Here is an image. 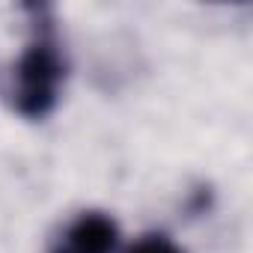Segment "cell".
<instances>
[{"instance_id":"obj_3","label":"cell","mask_w":253,"mask_h":253,"mask_svg":"<svg viewBox=\"0 0 253 253\" xmlns=\"http://www.w3.org/2000/svg\"><path fill=\"white\" fill-rule=\"evenodd\" d=\"M125 253H185L170 235H164V232H146V235H140Z\"/></svg>"},{"instance_id":"obj_2","label":"cell","mask_w":253,"mask_h":253,"mask_svg":"<svg viewBox=\"0 0 253 253\" xmlns=\"http://www.w3.org/2000/svg\"><path fill=\"white\" fill-rule=\"evenodd\" d=\"M119 247V226L104 211H84L78 214L63 238L54 244L51 253H116Z\"/></svg>"},{"instance_id":"obj_1","label":"cell","mask_w":253,"mask_h":253,"mask_svg":"<svg viewBox=\"0 0 253 253\" xmlns=\"http://www.w3.org/2000/svg\"><path fill=\"white\" fill-rule=\"evenodd\" d=\"M66 81V60L60 45L48 33H36L15 66V110L27 119H45L57 101Z\"/></svg>"}]
</instances>
